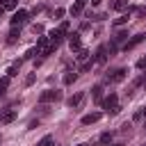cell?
Listing matches in <instances>:
<instances>
[{
    "mask_svg": "<svg viewBox=\"0 0 146 146\" xmlns=\"http://www.w3.org/2000/svg\"><path fill=\"white\" fill-rule=\"evenodd\" d=\"M57 100H62V91L59 89H46L39 96V103H57Z\"/></svg>",
    "mask_w": 146,
    "mask_h": 146,
    "instance_id": "obj_1",
    "label": "cell"
},
{
    "mask_svg": "<svg viewBox=\"0 0 146 146\" xmlns=\"http://www.w3.org/2000/svg\"><path fill=\"white\" fill-rule=\"evenodd\" d=\"M27 18H30V14H27L25 9H16V11H14V16L9 18V23H11L14 27H21L23 23H27Z\"/></svg>",
    "mask_w": 146,
    "mask_h": 146,
    "instance_id": "obj_2",
    "label": "cell"
},
{
    "mask_svg": "<svg viewBox=\"0 0 146 146\" xmlns=\"http://www.w3.org/2000/svg\"><path fill=\"white\" fill-rule=\"evenodd\" d=\"M68 36V46H71V50H80L82 48V39H80V32H71V34H66Z\"/></svg>",
    "mask_w": 146,
    "mask_h": 146,
    "instance_id": "obj_3",
    "label": "cell"
},
{
    "mask_svg": "<svg viewBox=\"0 0 146 146\" xmlns=\"http://www.w3.org/2000/svg\"><path fill=\"white\" fill-rule=\"evenodd\" d=\"M144 39H146V34H135L132 39H128V41L123 43V50L128 52V50H132V48H137V46H139V43H141Z\"/></svg>",
    "mask_w": 146,
    "mask_h": 146,
    "instance_id": "obj_4",
    "label": "cell"
},
{
    "mask_svg": "<svg viewBox=\"0 0 146 146\" xmlns=\"http://www.w3.org/2000/svg\"><path fill=\"white\" fill-rule=\"evenodd\" d=\"M125 75H128V68H116L112 75L107 73V78H105V80H107V82H123V80H125Z\"/></svg>",
    "mask_w": 146,
    "mask_h": 146,
    "instance_id": "obj_5",
    "label": "cell"
},
{
    "mask_svg": "<svg viewBox=\"0 0 146 146\" xmlns=\"http://www.w3.org/2000/svg\"><path fill=\"white\" fill-rule=\"evenodd\" d=\"M82 100H84V91H78V94H73V96L66 100V105H68L71 110H75V107H80V105H82Z\"/></svg>",
    "mask_w": 146,
    "mask_h": 146,
    "instance_id": "obj_6",
    "label": "cell"
},
{
    "mask_svg": "<svg viewBox=\"0 0 146 146\" xmlns=\"http://www.w3.org/2000/svg\"><path fill=\"white\" fill-rule=\"evenodd\" d=\"M94 62H96V64H105V62H107V46H105V43H103V46H98Z\"/></svg>",
    "mask_w": 146,
    "mask_h": 146,
    "instance_id": "obj_7",
    "label": "cell"
},
{
    "mask_svg": "<svg viewBox=\"0 0 146 146\" xmlns=\"http://www.w3.org/2000/svg\"><path fill=\"white\" fill-rule=\"evenodd\" d=\"M100 116H103L100 112H91V114H84V116L80 119V123H82V125H91V123L100 121Z\"/></svg>",
    "mask_w": 146,
    "mask_h": 146,
    "instance_id": "obj_8",
    "label": "cell"
},
{
    "mask_svg": "<svg viewBox=\"0 0 146 146\" xmlns=\"http://www.w3.org/2000/svg\"><path fill=\"white\" fill-rule=\"evenodd\" d=\"M48 36H50V41H52V43H57V46H59V43L64 41V36H66V34L57 27V30H50V32H48Z\"/></svg>",
    "mask_w": 146,
    "mask_h": 146,
    "instance_id": "obj_9",
    "label": "cell"
},
{
    "mask_svg": "<svg viewBox=\"0 0 146 146\" xmlns=\"http://www.w3.org/2000/svg\"><path fill=\"white\" fill-rule=\"evenodd\" d=\"M18 36H21V27H14V25H11V32L7 34V46H14V43L18 41Z\"/></svg>",
    "mask_w": 146,
    "mask_h": 146,
    "instance_id": "obj_10",
    "label": "cell"
},
{
    "mask_svg": "<svg viewBox=\"0 0 146 146\" xmlns=\"http://www.w3.org/2000/svg\"><path fill=\"white\" fill-rule=\"evenodd\" d=\"M84 5H87V2L75 0V2L71 5V9H68V11H71V16H80V14H82V9H84Z\"/></svg>",
    "mask_w": 146,
    "mask_h": 146,
    "instance_id": "obj_11",
    "label": "cell"
},
{
    "mask_svg": "<svg viewBox=\"0 0 146 146\" xmlns=\"http://www.w3.org/2000/svg\"><path fill=\"white\" fill-rule=\"evenodd\" d=\"M116 100H119V98H116V94H110V96H107V98H105V100H103L100 105H103L105 110H112V107L116 105Z\"/></svg>",
    "mask_w": 146,
    "mask_h": 146,
    "instance_id": "obj_12",
    "label": "cell"
},
{
    "mask_svg": "<svg viewBox=\"0 0 146 146\" xmlns=\"http://www.w3.org/2000/svg\"><path fill=\"white\" fill-rule=\"evenodd\" d=\"M91 96H94V100L100 105V103H103V87H100V84H96V87L91 89Z\"/></svg>",
    "mask_w": 146,
    "mask_h": 146,
    "instance_id": "obj_13",
    "label": "cell"
},
{
    "mask_svg": "<svg viewBox=\"0 0 146 146\" xmlns=\"http://www.w3.org/2000/svg\"><path fill=\"white\" fill-rule=\"evenodd\" d=\"M50 46V36H39L36 39V48H39V55H41V50L43 48H48Z\"/></svg>",
    "mask_w": 146,
    "mask_h": 146,
    "instance_id": "obj_14",
    "label": "cell"
},
{
    "mask_svg": "<svg viewBox=\"0 0 146 146\" xmlns=\"http://www.w3.org/2000/svg\"><path fill=\"white\" fill-rule=\"evenodd\" d=\"M112 9L114 11H125L128 9V0H114L112 2Z\"/></svg>",
    "mask_w": 146,
    "mask_h": 146,
    "instance_id": "obj_15",
    "label": "cell"
},
{
    "mask_svg": "<svg viewBox=\"0 0 146 146\" xmlns=\"http://www.w3.org/2000/svg\"><path fill=\"white\" fill-rule=\"evenodd\" d=\"M128 18H130V14H128V11H123L119 18H114V25H116V27H119V25H125V23H128Z\"/></svg>",
    "mask_w": 146,
    "mask_h": 146,
    "instance_id": "obj_16",
    "label": "cell"
},
{
    "mask_svg": "<svg viewBox=\"0 0 146 146\" xmlns=\"http://www.w3.org/2000/svg\"><path fill=\"white\" fill-rule=\"evenodd\" d=\"M87 59H91V52L84 50V48H80L78 50V62H87Z\"/></svg>",
    "mask_w": 146,
    "mask_h": 146,
    "instance_id": "obj_17",
    "label": "cell"
},
{
    "mask_svg": "<svg viewBox=\"0 0 146 146\" xmlns=\"http://www.w3.org/2000/svg\"><path fill=\"white\" fill-rule=\"evenodd\" d=\"M121 41H128V32L125 30H119L116 36H114V43H121Z\"/></svg>",
    "mask_w": 146,
    "mask_h": 146,
    "instance_id": "obj_18",
    "label": "cell"
},
{
    "mask_svg": "<svg viewBox=\"0 0 146 146\" xmlns=\"http://www.w3.org/2000/svg\"><path fill=\"white\" fill-rule=\"evenodd\" d=\"M78 80V73H73V71H68L66 75H64V84H73Z\"/></svg>",
    "mask_w": 146,
    "mask_h": 146,
    "instance_id": "obj_19",
    "label": "cell"
},
{
    "mask_svg": "<svg viewBox=\"0 0 146 146\" xmlns=\"http://www.w3.org/2000/svg\"><path fill=\"white\" fill-rule=\"evenodd\" d=\"M14 119H16V112H5V114H2V119H0V121H2V123H11V121H14Z\"/></svg>",
    "mask_w": 146,
    "mask_h": 146,
    "instance_id": "obj_20",
    "label": "cell"
},
{
    "mask_svg": "<svg viewBox=\"0 0 146 146\" xmlns=\"http://www.w3.org/2000/svg\"><path fill=\"white\" fill-rule=\"evenodd\" d=\"M18 64H21V62H16L14 66H9V68H7V75H9V78H14V75H18Z\"/></svg>",
    "mask_w": 146,
    "mask_h": 146,
    "instance_id": "obj_21",
    "label": "cell"
},
{
    "mask_svg": "<svg viewBox=\"0 0 146 146\" xmlns=\"http://www.w3.org/2000/svg\"><path fill=\"white\" fill-rule=\"evenodd\" d=\"M39 146H55V141H52V137H50V135H46V137L39 141Z\"/></svg>",
    "mask_w": 146,
    "mask_h": 146,
    "instance_id": "obj_22",
    "label": "cell"
},
{
    "mask_svg": "<svg viewBox=\"0 0 146 146\" xmlns=\"http://www.w3.org/2000/svg\"><path fill=\"white\" fill-rule=\"evenodd\" d=\"M16 7H18V0H7V5H5V9H9V11H16Z\"/></svg>",
    "mask_w": 146,
    "mask_h": 146,
    "instance_id": "obj_23",
    "label": "cell"
},
{
    "mask_svg": "<svg viewBox=\"0 0 146 146\" xmlns=\"http://www.w3.org/2000/svg\"><path fill=\"white\" fill-rule=\"evenodd\" d=\"M112 141V132H103L100 135V144H110Z\"/></svg>",
    "mask_w": 146,
    "mask_h": 146,
    "instance_id": "obj_24",
    "label": "cell"
},
{
    "mask_svg": "<svg viewBox=\"0 0 146 146\" xmlns=\"http://www.w3.org/2000/svg\"><path fill=\"white\" fill-rule=\"evenodd\" d=\"M68 27H71V23H68V21H62V23H59V30H62L64 34H68Z\"/></svg>",
    "mask_w": 146,
    "mask_h": 146,
    "instance_id": "obj_25",
    "label": "cell"
},
{
    "mask_svg": "<svg viewBox=\"0 0 146 146\" xmlns=\"http://www.w3.org/2000/svg\"><path fill=\"white\" fill-rule=\"evenodd\" d=\"M34 55H39V48H30V50L25 52V59H32Z\"/></svg>",
    "mask_w": 146,
    "mask_h": 146,
    "instance_id": "obj_26",
    "label": "cell"
},
{
    "mask_svg": "<svg viewBox=\"0 0 146 146\" xmlns=\"http://www.w3.org/2000/svg\"><path fill=\"white\" fill-rule=\"evenodd\" d=\"M9 80H11L9 75H5V78H0V89H7V87H9Z\"/></svg>",
    "mask_w": 146,
    "mask_h": 146,
    "instance_id": "obj_27",
    "label": "cell"
},
{
    "mask_svg": "<svg viewBox=\"0 0 146 146\" xmlns=\"http://www.w3.org/2000/svg\"><path fill=\"white\" fill-rule=\"evenodd\" d=\"M34 80H36V75H34V73H30V75L25 78V87H30V84H34Z\"/></svg>",
    "mask_w": 146,
    "mask_h": 146,
    "instance_id": "obj_28",
    "label": "cell"
},
{
    "mask_svg": "<svg viewBox=\"0 0 146 146\" xmlns=\"http://www.w3.org/2000/svg\"><path fill=\"white\" fill-rule=\"evenodd\" d=\"M137 68H141V71H146V57H141V59L137 62Z\"/></svg>",
    "mask_w": 146,
    "mask_h": 146,
    "instance_id": "obj_29",
    "label": "cell"
},
{
    "mask_svg": "<svg viewBox=\"0 0 146 146\" xmlns=\"http://www.w3.org/2000/svg\"><path fill=\"white\" fill-rule=\"evenodd\" d=\"M64 14H66V11H64V9H62V7H59V9H55V18H62V16H64Z\"/></svg>",
    "mask_w": 146,
    "mask_h": 146,
    "instance_id": "obj_30",
    "label": "cell"
},
{
    "mask_svg": "<svg viewBox=\"0 0 146 146\" xmlns=\"http://www.w3.org/2000/svg\"><path fill=\"white\" fill-rule=\"evenodd\" d=\"M107 112L114 116V114H119V112H121V107H119V105H114V107H112V110H107Z\"/></svg>",
    "mask_w": 146,
    "mask_h": 146,
    "instance_id": "obj_31",
    "label": "cell"
},
{
    "mask_svg": "<svg viewBox=\"0 0 146 146\" xmlns=\"http://www.w3.org/2000/svg\"><path fill=\"white\" fill-rule=\"evenodd\" d=\"M32 30H34V34H41V32H43V27H41V25H32Z\"/></svg>",
    "mask_w": 146,
    "mask_h": 146,
    "instance_id": "obj_32",
    "label": "cell"
},
{
    "mask_svg": "<svg viewBox=\"0 0 146 146\" xmlns=\"http://www.w3.org/2000/svg\"><path fill=\"white\" fill-rule=\"evenodd\" d=\"M132 119H135V121H141V119H144V112H137V114H135Z\"/></svg>",
    "mask_w": 146,
    "mask_h": 146,
    "instance_id": "obj_33",
    "label": "cell"
},
{
    "mask_svg": "<svg viewBox=\"0 0 146 146\" xmlns=\"http://www.w3.org/2000/svg\"><path fill=\"white\" fill-rule=\"evenodd\" d=\"M100 2H103V0H91V5H94V7H98Z\"/></svg>",
    "mask_w": 146,
    "mask_h": 146,
    "instance_id": "obj_34",
    "label": "cell"
},
{
    "mask_svg": "<svg viewBox=\"0 0 146 146\" xmlns=\"http://www.w3.org/2000/svg\"><path fill=\"white\" fill-rule=\"evenodd\" d=\"M5 5H7V0H0V7H5Z\"/></svg>",
    "mask_w": 146,
    "mask_h": 146,
    "instance_id": "obj_35",
    "label": "cell"
},
{
    "mask_svg": "<svg viewBox=\"0 0 146 146\" xmlns=\"http://www.w3.org/2000/svg\"><path fill=\"white\" fill-rule=\"evenodd\" d=\"M141 112H144V116H146V105H144V107H141Z\"/></svg>",
    "mask_w": 146,
    "mask_h": 146,
    "instance_id": "obj_36",
    "label": "cell"
},
{
    "mask_svg": "<svg viewBox=\"0 0 146 146\" xmlns=\"http://www.w3.org/2000/svg\"><path fill=\"white\" fill-rule=\"evenodd\" d=\"M2 11H5V7H0V16H2Z\"/></svg>",
    "mask_w": 146,
    "mask_h": 146,
    "instance_id": "obj_37",
    "label": "cell"
},
{
    "mask_svg": "<svg viewBox=\"0 0 146 146\" xmlns=\"http://www.w3.org/2000/svg\"><path fill=\"white\" fill-rule=\"evenodd\" d=\"M2 94H5V89H0V96H2Z\"/></svg>",
    "mask_w": 146,
    "mask_h": 146,
    "instance_id": "obj_38",
    "label": "cell"
},
{
    "mask_svg": "<svg viewBox=\"0 0 146 146\" xmlns=\"http://www.w3.org/2000/svg\"><path fill=\"white\" fill-rule=\"evenodd\" d=\"M114 146H123V144H114Z\"/></svg>",
    "mask_w": 146,
    "mask_h": 146,
    "instance_id": "obj_39",
    "label": "cell"
},
{
    "mask_svg": "<svg viewBox=\"0 0 146 146\" xmlns=\"http://www.w3.org/2000/svg\"><path fill=\"white\" fill-rule=\"evenodd\" d=\"M144 128H146V123H144Z\"/></svg>",
    "mask_w": 146,
    "mask_h": 146,
    "instance_id": "obj_40",
    "label": "cell"
}]
</instances>
